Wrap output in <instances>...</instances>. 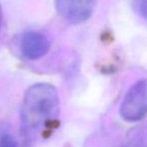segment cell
Returning a JSON list of instances; mask_svg holds the SVG:
<instances>
[{
  "label": "cell",
  "mask_w": 147,
  "mask_h": 147,
  "mask_svg": "<svg viewBox=\"0 0 147 147\" xmlns=\"http://www.w3.org/2000/svg\"><path fill=\"white\" fill-rule=\"evenodd\" d=\"M59 112V98L53 85L38 83L29 87L21 107V132L25 142L33 141Z\"/></svg>",
  "instance_id": "obj_1"
},
{
  "label": "cell",
  "mask_w": 147,
  "mask_h": 147,
  "mask_svg": "<svg viewBox=\"0 0 147 147\" xmlns=\"http://www.w3.org/2000/svg\"><path fill=\"white\" fill-rule=\"evenodd\" d=\"M120 115L127 122H138L147 115V79L129 89L121 104Z\"/></svg>",
  "instance_id": "obj_2"
},
{
  "label": "cell",
  "mask_w": 147,
  "mask_h": 147,
  "mask_svg": "<svg viewBox=\"0 0 147 147\" xmlns=\"http://www.w3.org/2000/svg\"><path fill=\"white\" fill-rule=\"evenodd\" d=\"M97 0H55L57 12L67 21L82 23L88 20L94 11Z\"/></svg>",
  "instance_id": "obj_3"
},
{
  "label": "cell",
  "mask_w": 147,
  "mask_h": 147,
  "mask_svg": "<svg viewBox=\"0 0 147 147\" xmlns=\"http://www.w3.org/2000/svg\"><path fill=\"white\" fill-rule=\"evenodd\" d=\"M49 41L45 35L37 31H28L24 33L20 43L22 55L27 59H37L47 53Z\"/></svg>",
  "instance_id": "obj_4"
},
{
  "label": "cell",
  "mask_w": 147,
  "mask_h": 147,
  "mask_svg": "<svg viewBox=\"0 0 147 147\" xmlns=\"http://www.w3.org/2000/svg\"><path fill=\"white\" fill-rule=\"evenodd\" d=\"M0 147H19L14 135L7 131L0 133Z\"/></svg>",
  "instance_id": "obj_5"
},
{
  "label": "cell",
  "mask_w": 147,
  "mask_h": 147,
  "mask_svg": "<svg viewBox=\"0 0 147 147\" xmlns=\"http://www.w3.org/2000/svg\"><path fill=\"white\" fill-rule=\"evenodd\" d=\"M137 9L142 17L147 20V0H138L137 1Z\"/></svg>",
  "instance_id": "obj_6"
},
{
  "label": "cell",
  "mask_w": 147,
  "mask_h": 147,
  "mask_svg": "<svg viewBox=\"0 0 147 147\" xmlns=\"http://www.w3.org/2000/svg\"><path fill=\"white\" fill-rule=\"evenodd\" d=\"M2 9H1V6H0V26H1V23H2Z\"/></svg>",
  "instance_id": "obj_7"
}]
</instances>
